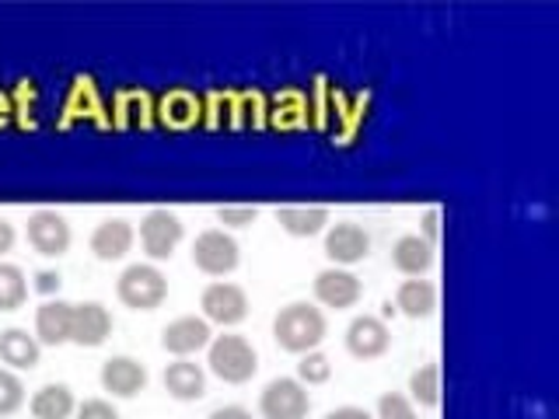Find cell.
<instances>
[{
  "label": "cell",
  "mask_w": 559,
  "mask_h": 419,
  "mask_svg": "<svg viewBox=\"0 0 559 419\" xmlns=\"http://www.w3.org/2000/svg\"><path fill=\"white\" fill-rule=\"evenodd\" d=\"M325 332H329V322H325L322 308L305 304V301H294L287 308H280L276 322H273L276 346L284 349V354H297V357L319 349L325 343Z\"/></svg>",
  "instance_id": "6da1fadb"
},
{
  "label": "cell",
  "mask_w": 559,
  "mask_h": 419,
  "mask_svg": "<svg viewBox=\"0 0 559 419\" xmlns=\"http://www.w3.org/2000/svg\"><path fill=\"white\" fill-rule=\"evenodd\" d=\"M116 297L133 311H154L168 297V276L151 262H133L116 279Z\"/></svg>",
  "instance_id": "7a4b0ae2"
},
{
  "label": "cell",
  "mask_w": 559,
  "mask_h": 419,
  "mask_svg": "<svg viewBox=\"0 0 559 419\" xmlns=\"http://www.w3.org/2000/svg\"><path fill=\"white\" fill-rule=\"evenodd\" d=\"M206 363L210 374H217L224 384H245L259 371V357L252 343L245 336H217L206 346Z\"/></svg>",
  "instance_id": "3957f363"
},
{
  "label": "cell",
  "mask_w": 559,
  "mask_h": 419,
  "mask_svg": "<svg viewBox=\"0 0 559 419\" xmlns=\"http://www.w3.org/2000/svg\"><path fill=\"white\" fill-rule=\"evenodd\" d=\"M262 419H308L311 395L297 378H276L259 395Z\"/></svg>",
  "instance_id": "277c9868"
},
{
  "label": "cell",
  "mask_w": 559,
  "mask_h": 419,
  "mask_svg": "<svg viewBox=\"0 0 559 419\" xmlns=\"http://www.w3.org/2000/svg\"><path fill=\"white\" fill-rule=\"evenodd\" d=\"M192 262H197V270L206 273V276H227V273L238 270L241 249H238V241L231 235L210 227V231H203L197 238V244H192Z\"/></svg>",
  "instance_id": "5b68a950"
},
{
  "label": "cell",
  "mask_w": 559,
  "mask_h": 419,
  "mask_svg": "<svg viewBox=\"0 0 559 419\" xmlns=\"http://www.w3.org/2000/svg\"><path fill=\"white\" fill-rule=\"evenodd\" d=\"M203 319L214 325H241L249 319V294H245L238 284H227V279H217L210 284L200 297Z\"/></svg>",
  "instance_id": "8992f818"
},
{
  "label": "cell",
  "mask_w": 559,
  "mask_h": 419,
  "mask_svg": "<svg viewBox=\"0 0 559 419\" xmlns=\"http://www.w3.org/2000/svg\"><path fill=\"white\" fill-rule=\"evenodd\" d=\"M182 238H186V227L171 210H151L144 224H140V249H144L154 262L171 259V252L179 249Z\"/></svg>",
  "instance_id": "52a82bcc"
},
{
  "label": "cell",
  "mask_w": 559,
  "mask_h": 419,
  "mask_svg": "<svg viewBox=\"0 0 559 419\" xmlns=\"http://www.w3.org/2000/svg\"><path fill=\"white\" fill-rule=\"evenodd\" d=\"M311 290H314V301H319L322 308L346 311V308H354L360 301L364 284L349 270L332 266V270H322L319 276H314Z\"/></svg>",
  "instance_id": "ba28073f"
},
{
  "label": "cell",
  "mask_w": 559,
  "mask_h": 419,
  "mask_svg": "<svg viewBox=\"0 0 559 419\" xmlns=\"http://www.w3.org/2000/svg\"><path fill=\"white\" fill-rule=\"evenodd\" d=\"M28 244L46 259H60L70 249V224L57 214V210H39L28 217Z\"/></svg>",
  "instance_id": "9c48e42d"
},
{
  "label": "cell",
  "mask_w": 559,
  "mask_h": 419,
  "mask_svg": "<svg viewBox=\"0 0 559 419\" xmlns=\"http://www.w3.org/2000/svg\"><path fill=\"white\" fill-rule=\"evenodd\" d=\"M367 252H371V235H367L357 220L332 224L329 231H325V255L336 262L340 270L367 259Z\"/></svg>",
  "instance_id": "30bf717a"
},
{
  "label": "cell",
  "mask_w": 559,
  "mask_h": 419,
  "mask_svg": "<svg viewBox=\"0 0 559 419\" xmlns=\"http://www.w3.org/2000/svg\"><path fill=\"white\" fill-rule=\"evenodd\" d=\"M389 346H392V332L381 319H374V314H360V319L349 322L346 349L357 360H378L381 354H389Z\"/></svg>",
  "instance_id": "8fae6325"
},
{
  "label": "cell",
  "mask_w": 559,
  "mask_h": 419,
  "mask_svg": "<svg viewBox=\"0 0 559 419\" xmlns=\"http://www.w3.org/2000/svg\"><path fill=\"white\" fill-rule=\"evenodd\" d=\"M210 339H214V332H210V322L206 319H197V314H182V319L168 322L165 332H162V346L168 349V354L179 357V360L200 354V349H206Z\"/></svg>",
  "instance_id": "7c38bea8"
},
{
  "label": "cell",
  "mask_w": 559,
  "mask_h": 419,
  "mask_svg": "<svg viewBox=\"0 0 559 419\" xmlns=\"http://www.w3.org/2000/svg\"><path fill=\"white\" fill-rule=\"evenodd\" d=\"M102 388L112 398H133L147 388V367L133 357H112L102 363Z\"/></svg>",
  "instance_id": "4fadbf2b"
},
{
  "label": "cell",
  "mask_w": 559,
  "mask_h": 419,
  "mask_svg": "<svg viewBox=\"0 0 559 419\" xmlns=\"http://www.w3.org/2000/svg\"><path fill=\"white\" fill-rule=\"evenodd\" d=\"M109 336H112L109 308L98 304V301L74 304V328H70V343H78L84 349H98Z\"/></svg>",
  "instance_id": "5bb4252c"
},
{
  "label": "cell",
  "mask_w": 559,
  "mask_h": 419,
  "mask_svg": "<svg viewBox=\"0 0 559 419\" xmlns=\"http://www.w3.org/2000/svg\"><path fill=\"white\" fill-rule=\"evenodd\" d=\"M133 227L130 220H122V217H109V220H102L95 231H92V252L95 259L102 262H119V259H127L130 249H133Z\"/></svg>",
  "instance_id": "9a60e30c"
},
{
  "label": "cell",
  "mask_w": 559,
  "mask_h": 419,
  "mask_svg": "<svg viewBox=\"0 0 559 419\" xmlns=\"http://www.w3.org/2000/svg\"><path fill=\"white\" fill-rule=\"evenodd\" d=\"M70 328H74V304L46 301L39 311H35V339H39V346L70 343Z\"/></svg>",
  "instance_id": "2e32d148"
},
{
  "label": "cell",
  "mask_w": 559,
  "mask_h": 419,
  "mask_svg": "<svg viewBox=\"0 0 559 419\" xmlns=\"http://www.w3.org/2000/svg\"><path fill=\"white\" fill-rule=\"evenodd\" d=\"M165 392L175 402H197L206 395V371L200 363H192L189 357L175 360L165 367Z\"/></svg>",
  "instance_id": "e0dca14e"
},
{
  "label": "cell",
  "mask_w": 559,
  "mask_h": 419,
  "mask_svg": "<svg viewBox=\"0 0 559 419\" xmlns=\"http://www.w3.org/2000/svg\"><path fill=\"white\" fill-rule=\"evenodd\" d=\"M43 357V346L35 339V332L28 328H4L0 332V360H4L11 371H32Z\"/></svg>",
  "instance_id": "ac0fdd59"
},
{
  "label": "cell",
  "mask_w": 559,
  "mask_h": 419,
  "mask_svg": "<svg viewBox=\"0 0 559 419\" xmlns=\"http://www.w3.org/2000/svg\"><path fill=\"white\" fill-rule=\"evenodd\" d=\"M276 224L294 238H314L329 227V210L325 206H280Z\"/></svg>",
  "instance_id": "d6986e66"
},
{
  "label": "cell",
  "mask_w": 559,
  "mask_h": 419,
  "mask_svg": "<svg viewBox=\"0 0 559 419\" xmlns=\"http://www.w3.org/2000/svg\"><path fill=\"white\" fill-rule=\"evenodd\" d=\"M28 409L35 419H74L78 398L67 384H43V388L32 395Z\"/></svg>",
  "instance_id": "ffe728a7"
},
{
  "label": "cell",
  "mask_w": 559,
  "mask_h": 419,
  "mask_svg": "<svg viewBox=\"0 0 559 419\" xmlns=\"http://www.w3.org/2000/svg\"><path fill=\"white\" fill-rule=\"evenodd\" d=\"M392 266L406 276H424L433 266V244L419 235H402L392 249Z\"/></svg>",
  "instance_id": "44dd1931"
},
{
  "label": "cell",
  "mask_w": 559,
  "mask_h": 419,
  "mask_svg": "<svg viewBox=\"0 0 559 419\" xmlns=\"http://www.w3.org/2000/svg\"><path fill=\"white\" fill-rule=\"evenodd\" d=\"M395 308L406 314V319H430L437 308V290L430 279H406L395 290Z\"/></svg>",
  "instance_id": "7402d4cb"
},
{
  "label": "cell",
  "mask_w": 559,
  "mask_h": 419,
  "mask_svg": "<svg viewBox=\"0 0 559 419\" xmlns=\"http://www.w3.org/2000/svg\"><path fill=\"white\" fill-rule=\"evenodd\" d=\"M409 402H419L424 409H437V402H441V367L424 363L419 371H413V378H409Z\"/></svg>",
  "instance_id": "603a6c76"
},
{
  "label": "cell",
  "mask_w": 559,
  "mask_h": 419,
  "mask_svg": "<svg viewBox=\"0 0 559 419\" xmlns=\"http://www.w3.org/2000/svg\"><path fill=\"white\" fill-rule=\"evenodd\" d=\"M28 301V279L22 266L0 262V311H17Z\"/></svg>",
  "instance_id": "cb8c5ba5"
},
{
  "label": "cell",
  "mask_w": 559,
  "mask_h": 419,
  "mask_svg": "<svg viewBox=\"0 0 559 419\" xmlns=\"http://www.w3.org/2000/svg\"><path fill=\"white\" fill-rule=\"evenodd\" d=\"M329 378H332V363L319 349H311V354H305L301 363H297V381H301L305 388L308 384H325Z\"/></svg>",
  "instance_id": "d4e9b609"
},
{
  "label": "cell",
  "mask_w": 559,
  "mask_h": 419,
  "mask_svg": "<svg viewBox=\"0 0 559 419\" xmlns=\"http://www.w3.org/2000/svg\"><path fill=\"white\" fill-rule=\"evenodd\" d=\"M25 406V384L14 371H0V416H14Z\"/></svg>",
  "instance_id": "484cf974"
},
{
  "label": "cell",
  "mask_w": 559,
  "mask_h": 419,
  "mask_svg": "<svg viewBox=\"0 0 559 419\" xmlns=\"http://www.w3.org/2000/svg\"><path fill=\"white\" fill-rule=\"evenodd\" d=\"M378 419H419V416H416L413 402L406 395L389 392V395L378 398Z\"/></svg>",
  "instance_id": "4316f807"
},
{
  "label": "cell",
  "mask_w": 559,
  "mask_h": 419,
  "mask_svg": "<svg viewBox=\"0 0 559 419\" xmlns=\"http://www.w3.org/2000/svg\"><path fill=\"white\" fill-rule=\"evenodd\" d=\"M255 217H259L255 206H221L217 210V220L227 224V227H249Z\"/></svg>",
  "instance_id": "83f0119b"
},
{
  "label": "cell",
  "mask_w": 559,
  "mask_h": 419,
  "mask_svg": "<svg viewBox=\"0 0 559 419\" xmlns=\"http://www.w3.org/2000/svg\"><path fill=\"white\" fill-rule=\"evenodd\" d=\"M74 419H119V412L112 409V402H105V398H87L78 406Z\"/></svg>",
  "instance_id": "f1b7e54d"
},
{
  "label": "cell",
  "mask_w": 559,
  "mask_h": 419,
  "mask_svg": "<svg viewBox=\"0 0 559 419\" xmlns=\"http://www.w3.org/2000/svg\"><path fill=\"white\" fill-rule=\"evenodd\" d=\"M325 419H374L367 409H360V406H343V409H332Z\"/></svg>",
  "instance_id": "f546056e"
},
{
  "label": "cell",
  "mask_w": 559,
  "mask_h": 419,
  "mask_svg": "<svg viewBox=\"0 0 559 419\" xmlns=\"http://www.w3.org/2000/svg\"><path fill=\"white\" fill-rule=\"evenodd\" d=\"M14 249V224L0 217V255H8Z\"/></svg>",
  "instance_id": "4dcf8cb0"
},
{
  "label": "cell",
  "mask_w": 559,
  "mask_h": 419,
  "mask_svg": "<svg viewBox=\"0 0 559 419\" xmlns=\"http://www.w3.org/2000/svg\"><path fill=\"white\" fill-rule=\"evenodd\" d=\"M210 419H252V412L241 409V406H221V409L210 412Z\"/></svg>",
  "instance_id": "1f68e13d"
},
{
  "label": "cell",
  "mask_w": 559,
  "mask_h": 419,
  "mask_svg": "<svg viewBox=\"0 0 559 419\" xmlns=\"http://www.w3.org/2000/svg\"><path fill=\"white\" fill-rule=\"evenodd\" d=\"M437 224H441V214H437V210H427L424 214V241H437Z\"/></svg>",
  "instance_id": "d6a6232c"
},
{
  "label": "cell",
  "mask_w": 559,
  "mask_h": 419,
  "mask_svg": "<svg viewBox=\"0 0 559 419\" xmlns=\"http://www.w3.org/2000/svg\"><path fill=\"white\" fill-rule=\"evenodd\" d=\"M60 287V276L57 273H39V290H52Z\"/></svg>",
  "instance_id": "836d02e7"
}]
</instances>
